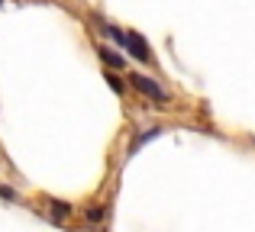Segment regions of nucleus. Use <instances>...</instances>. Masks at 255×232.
<instances>
[{"label":"nucleus","instance_id":"nucleus-1","mask_svg":"<svg viewBox=\"0 0 255 232\" xmlns=\"http://www.w3.org/2000/svg\"><path fill=\"white\" fill-rule=\"evenodd\" d=\"M129 87L132 90H139V94L145 97V100H152V103H158V107H168L171 103V97H168V90L162 87V84L155 81V77H149V75H142V71H129Z\"/></svg>","mask_w":255,"mask_h":232},{"label":"nucleus","instance_id":"nucleus-2","mask_svg":"<svg viewBox=\"0 0 255 232\" xmlns=\"http://www.w3.org/2000/svg\"><path fill=\"white\" fill-rule=\"evenodd\" d=\"M126 52H129V58H136V62H142V65H149L152 62V49H149V42H145V36L142 32H126V45H123Z\"/></svg>","mask_w":255,"mask_h":232},{"label":"nucleus","instance_id":"nucleus-3","mask_svg":"<svg viewBox=\"0 0 255 232\" xmlns=\"http://www.w3.org/2000/svg\"><path fill=\"white\" fill-rule=\"evenodd\" d=\"M97 55H100V62H104L110 71H123V68H126V55H120L113 45H100Z\"/></svg>","mask_w":255,"mask_h":232},{"label":"nucleus","instance_id":"nucleus-4","mask_svg":"<svg viewBox=\"0 0 255 232\" xmlns=\"http://www.w3.org/2000/svg\"><path fill=\"white\" fill-rule=\"evenodd\" d=\"M162 132H165L162 126H152V129H145L142 136H136V142H132V149H129V152H139V149H142L145 142H152V139H158V136H162Z\"/></svg>","mask_w":255,"mask_h":232},{"label":"nucleus","instance_id":"nucleus-5","mask_svg":"<svg viewBox=\"0 0 255 232\" xmlns=\"http://www.w3.org/2000/svg\"><path fill=\"white\" fill-rule=\"evenodd\" d=\"M49 213L55 216V220H68V216H71V203H65V200H49Z\"/></svg>","mask_w":255,"mask_h":232},{"label":"nucleus","instance_id":"nucleus-6","mask_svg":"<svg viewBox=\"0 0 255 232\" xmlns=\"http://www.w3.org/2000/svg\"><path fill=\"white\" fill-rule=\"evenodd\" d=\"M84 220L91 223V226H100V223L107 220V207H87L84 210Z\"/></svg>","mask_w":255,"mask_h":232},{"label":"nucleus","instance_id":"nucleus-7","mask_svg":"<svg viewBox=\"0 0 255 232\" xmlns=\"http://www.w3.org/2000/svg\"><path fill=\"white\" fill-rule=\"evenodd\" d=\"M104 77H107V84H110V90H113V94H126V81L117 75V71H107Z\"/></svg>","mask_w":255,"mask_h":232},{"label":"nucleus","instance_id":"nucleus-8","mask_svg":"<svg viewBox=\"0 0 255 232\" xmlns=\"http://www.w3.org/2000/svg\"><path fill=\"white\" fill-rule=\"evenodd\" d=\"M0 197H3V200H13V197H16V194H13L10 187H0Z\"/></svg>","mask_w":255,"mask_h":232},{"label":"nucleus","instance_id":"nucleus-9","mask_svg":"<svg viewBox=\"0 0 255 232\" xmlns=\"http://www.w3.org/2000/svg\"><path fill=\"white\" fill-rule=\"evenodd\" d=\"M0 3H3V0H0Z\"/></svg>","mask_w":255,"mask_h":232},{"label":"nucleus","instance_id":"nucleus-10","mask_svg":"<svg viewBox=\"0 0 255 232\" xmlns=\"http://www.w3.org/2000/svg\"><path fill=\"white\" fill-rule=\"evenodd\" d=\"M252 142H255V139H252Z\"/></svg>","mask_w":255,"mask_h":232}]
</instances>
